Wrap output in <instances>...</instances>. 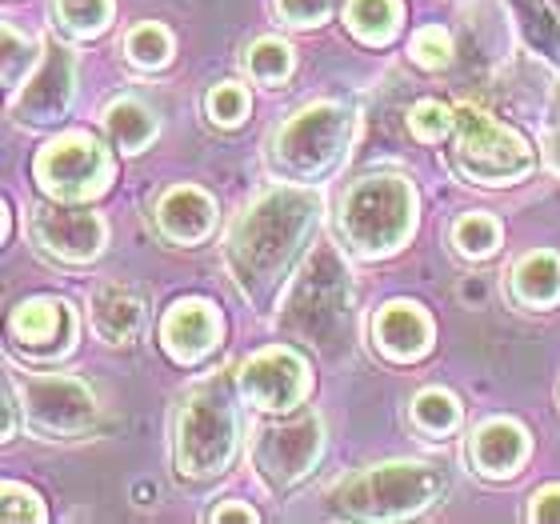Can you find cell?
Returning <instances> with one entry per match:
<instances>
[{"instance_id":"28","label":"cell","mask_w":560,"mask_h":524,"mask_svg":"<svg viewBox=\"0 0 560 524\" xmlns=\"http://www.w3.org/2000/svg\"><path fill=\"white\" fill-rule=\"evenodd\" d=\"M40 57H45V53H40V40L16 33V24H4V89H9V96L33 77Z\"/></svg>"},{"instance_id":"18","label":"cell","mask_w":560,"mask_h":524,"mask_svg":"<svg viewBox=\"0 0 560 524\" xmlns=\"http://www.w3.org/2000/svg\"><path fill=\"white\" fill-rule=\"evenodd\" d=\"M156 229L173 245H200L217 229V200L200 185H173L156 200Z\"/></svg>"},{"instance_id":"24","label":"cell","mask_w":560,"mask_h":524,"mask_svg":"<svg viewBox=\"0 0 560 524\" xmlns=\"http://www.w3.org/2000/svg\"><path fill=\"white\" fill-rule=\"evenodd\" d=\"M448 241L465 260H489L501 248V221L489 212H460L453 221Z\"/></svg>"},{"instance_id":"10","label":"cell","mask_w":560,"mask_h":524,"mask_svg":"<svg viewBox=\"0 0 560 524\" xmlns=\"http://www.w3.org/2000/svg\"><path fill=\"white\" fill-rule=\"evenodd\" d=\"M325 456V420L301 412L292 420L265 424L253 441V468L269 492H292Z\"/></svg>"},{"instance_id":"14","label":"cell","mask_w":560,"mask_h":524,"mask_svg":"<svg viewBox=\"0 0 560 524\" xmlns=\"http://www.w3.org/2000/svg\"><path fill=\"white\" fill-rule=\"evenodd\" d=\"M12 340L21 345L28 357L36 361H57L72 349L77 340V313H72L69 301H57V296H33L12 308Z\"/></svg>"},{"instance_id":"29","label":"cell","mask_w":560,"mask_h":524,"mask_svg":"<svg viewBox=\"0 0 560 524\" xmlns=\"http://www.w3.org/2000/svg\"><path fill=\"white\" fill-rule=\"evenodd\" d=\"M248 108H253L248 89L236 81L212 84L209 96H205V113H209V120L212 125H221V129H236V125L248 117Z\"/></svg>"},{"instance_id":"11","label":"cell","mask_w":560,"mask_h":524,"mask_svg":"<svg viewBox=\"0 0 560 524\" xmlns=\"http://www.w3.org/2000/svg\"><path fill=\"white\" fill-rule=\"evenodd\" d=\"M236 388L260 412H292L313 393V369L292 345L257 349L236 369Z\"/></svg>"},{"instance_id":"33","label":"cell","mask_w":560,"mask_h":524,"mask_svg":"<svg viewBox=\"0 0 560 524\" xmlns=\"http://www.w3.org/2000/svg\"><path fill=\"white\" fill-rule=\"evenodd\" d=\"M337 0H277V16L289 28H320L332 16Z\"/></svg>"},{"instance_id":"30","label":"cell","mask_w":560,"mask_h":524,"mask_svg":"<svg viewBox=\"0 0 560 524\" xmlns=\"http://www.w3.org/2000/svg\"><path fill=\"white\" fill-rule=\"evenodd\" d=\"M409 132L420 144H441L448 132H456V108L441 101H417L409 108Z\"/></svg>"},{"instance_id":"17","label":"cell","mask_w":560,"mask_h":524,"mask_svg":"<svg viewBox=\"0 0 560 524\" xmlns=\"http://www.w3.org/2000/svg\"><path fill=\"white\" fill-rule=\"evenodd\" d=\"M432 337H436V325H432V316L424 313V304L388 301V304H381V308H376L373 340H376V349L385 352L388 361L412 364V361H420V357H429Z\"/></svg>"},{"instance_id":"19","label":"cell","mask_w":560,"mask_h":524,"mask_svg":"<svg viewBox=\"0 0 560 524\" xmlns=\"http://www.w3.org/2000/svg\"><path fill=\"white\" fill-rule=\"evenodd\" d=\"M89 321L105 345H132L144 325V304L129 284H96L89 296Z\"/></svg>"},{"instance_id":"26","label":"cell","mask_w":560,"mask_h":524,"mask_svg":"<svg viewBox=\"0 0 560 524\" xmlns=\"http://www.w3.org/2000/svg\"><path fill=\"white\" fill-rule=\"evenodd\" d=\"M245 69L248 77L257 84H284L296 69V53H292L289 40H280V36H260L253 40L245 53Z\"/></svg>"},{"instance_id":"27","label":"cell","mask_w":560,"mask_h":524,"mask_svg":"<svg viewBox=\"0 0 560 524\" xmlns=\"http://www.w3.org/2000/svg\"><path fill=\"white\" fill-rule=\"evenodd\" d=\"M125 57L137 69H164L173 60V33L156 21L132 24L129 36H125Z\"/></svg>"},{"instance_id":"15","label":"cell","mask_w":560,"mask_h":524,"mask_svg":"<svg viewBox=\"0 0 560 524\" xmlns=\"http://www.w3.org/2000/svg\"><path fill=\"white\" fill-rule=\"evenodd\" d=\"M221 313L205 296H185V301L168 304V313L161 316V349L176 364H200L221 345Z\"/></svg>"},{"instance_id":"1","label":"cell","mask_w":560,"mask_h":524,"mask_svg":"<svg viewBox=\"0 0 560 524\" xmlns=\"http://www.w3.org/2000/svg\"><path fill=\"white\" fill-rule=\"evenodd\" d=\"M320 217L325 197L313 185L292 181L265 188L233 221L224 236V268L253 308H272L277 292L292 280V268L320 229Z\"/></svg>"},{"instance_id":"21","label":"cell","mask_w":560,"mask_h":524,"mask_svg":"<svg viewBox=\"0 0 560 524\" xmlns=\"http://www.w3.org/2000/svg\"><path fill=\"white\" fill-rule=\"evenodd\" d=\"M345 24L361 45L385 48L405 24V0H345Z\"/></svg>"},{"instance_id":"8","label":"cell","mask_w":560,"mask_h":524,"mask_svg":"<svg viewBox=\"0 0 560 524\" xmlns=\"http://www.w3.org/2000/svg\"><path fill=\"white\" fill-rule=\"evenodd\" d=\"M24 408V429L40 441H81L96 429L101 405L81 376L69 373H9Z\"/></svg>"},{"instance_id":"9","label":"cell","mask_w":560,"mask_h":524,"mask_svg":"<svg viewBox=\"0 0 560 524\" xmlns=\"http://www.w3.org/2000/svg\"><path fill=\"white\" fill-rule=\"evenodd\" d=\"M117 173V156L105 149L93 132H60L36 152L33 176L48 200H65V205H89L108 188Z\"/></svg>"},{"instance_id":"25","label":"cell","mask_w":560,"mask_h":524,"mask_svg":"<svg viewBox=\"0 0 560 524\" xmlns=\"http://www.w3.org/2000/svg\"><path fill=\"white\" fill-rule=\"evenodd\" d=\"M113 0H52V16H57L60 33L72 40H93L113 21Z\"/></svg>"},{"instance_id":"40","label":"cell","mask_w":560,"mask_h":524,"mask_svg":"<svg viewBox=\"0 0 560 524\" xmlns=\"http://www.w3.org/2000/svg\"><path fill=\"white\" fill-rule=\"evenodd\" d=\"M545 4H549V9L557 12V21H560V0H545Z\"/></svg>"},{"instance_id":"32","label":"cell","mask_w":560,"mask_h":524,"mask_svg":"<svg viewBox=\"0 0 560 524\" xmlns=\"http://www.w3.org/2000/svg\"><path fill=\"white\" fill-rule=\"evenodd\" d=\"M0 516L9 524H40L48 513H45V504H40V497H36L28 485L4 480V509H0Z\"/></svg>"},{"instance_id":"22","label":"cell","mask_w":560,"mask_h":524,"mask_svg":"<svg viewBox=\"0 0 560 524\" xmlns=\"http://www.w3.org/2000/svg\"><path fill=\"white\" fill-rule=\"evenodd\" d=\"M105 132L113 140V149H120L125 156H137L156 140L161 125L152 117V108L140 105L137 96H120L105 108Z\"/></svg>"},{"instance_id":"7","label":"cell","mask_w":560,"mask_h":524,"mask_svg":"<svg viewBox=\"0 0 560 524\" xmlns=\"http://www.w3.org/2000/svg\"><path fill=\"white\" fill-rule=\"evenodd\" d=\"M453 168L472 185L504 188L521 185L537 168V152L516 129H509L480 105L465 101V105H456Z\"/></svg>"},{"instance_id":"37","label":"cell","mask_w":560,"mask_h":524,"mask_svg":"<svg viewBox=\"0 0 560 524\" xmlns=\"http://www.w3.org/2000/svg\"><path fill=\"white\" fill-rule=\"evenodd\" d=\"M540 161L552 176H560V129H545L540 132Z\"/></svg>"},{"instance_id":"4","label":"cell","mask_w":560,"mask_h":524,"mask_svg":"<svg viewBox=\"0 0 560 524\" xmlns=\"http://www.w3.org/2000/svg\"><path fill=\"white\" fill-rule=\"evenodd\" d=\"M420 221V200L409 176L369 173L345 188L337 205V233L352 257L385 260L409 245Z\"/></svg>"},{"instance_id":"12","label":"cell","mask_w":560,"mask_h":524,"mask_svg":"<svg viewBox=\"0 0 560 524\" xmlns=\"http://www.w3.org/2000/svg\"><path fill=\"white\" fill-rule=\"evenodd\" d=\"M33 241L40 245V253L60 265H93L105 253L108 224L101 221V212H93L89 205H40L33 212Z\"/></svg>"},{"instance_id":"39","label":"cell","mask_w":560,"mask_h":524,"mask_svg":"<svg viewBox=\"0 0 560 524\" xmlns=\"http://www.w3.org/2000/svg\"><path fill=\"white\" fill-rule=\"evenodd\" d=\"M552 108L560 113V81H557V89H552Z\"/></svg>"},{"instance_id":"6","label":"cell","mask_w":560,"mask_h":524,"mask_svg":"<svg viewBox=\"0 0 560 524\" xmlns=\"http://www.w3.org/2000/svg\"><path fill=\"white\" fill-rule=\"evenodd\" d=\"M357 129V113L345 101H313V105L296 108L269 144V161L284 181L296 185H313L325 181L352 144Z\"/></svg>"},{"instance_id":"23","label":"cell","mask_w":560,"mask_h":524,"mask_svg":"<svg viewBox=\"0 0 560 524\" xmlns=\"http://www.w3.org/2000/svg\"><path fill=\"white\" fill-rule=\"evenodd\" d=\"M412 429L432 436V441H444L460 429V400H456L448 388H424V393L412 396Z\"/></svg>"},{"instance_id":"13","label":"cell","mask_w":560,"mask_h":524,"mask_svg":"<svg viewBox=\"0 0 560 524\" xmlns=\"http://www.w3.org/2000/svg\"><path fill=\"white\" fill-rule=\"evenodd\" d=\"M72 96H77V57L65 45H45V57L24 81V89L9 96V113L21 125H57L69 117Z\"/></svg>"},{"instance_id":"3","label":"cell","mask_w":560,"mask_h":524,"mask_svg":"<svg viewBox=\"0 0 560 524\" xmlns=\"http://www.w3.org/2000/svg\"><path fill=\"white\" fill-rule=\"evenodd\" d=\"M352 321V272L337 245H316L280 301V333L316 352H337Z\"/></svg>"},{"instance_id":"38","label":"cell","mask_w":560,"mask_h":524,"mask_svg":"<svg viewBox=\"0 0 560 524\" xmlns=\"http://www.w3.org/2000/svg\"><path fill=\"white\" fill-rule=\"evenodd\" d=\"M12 236V205H4V241Z\"/></svg>"},{"instance_id":"34","label":"cell","mask_w":560,"mask_h":524,"mask_svg":"<svg viewBox=\"0 0 560 524\" xmlns=\"http://www.w3.org/2000/svg\"><path fill=\"white\" fill-rule=\"evenodd\" d=\"M528 521L560 524V485H545L540 492H533V501H528Z\"/></svg>"},{"instance_id":"31","label":"cell","mask_w":560,"mask_h":524,"mask_svg":"<svg viewBox=\"0 0 560 524\" xmlns=\"http://www.w3.org/2000/svg\"><path fill=\"white\" fill-rule=\"evenodd\" d=\"M409 53L420 69H429V72L448 69V65H453V36H448V28H441V24H424V28L412 33Z\"/></svg>"},{"instance_id":"2","label":"cell","mask_w":560,"mask_h":524,"mask_svg":"<svg viewBox=\"0 0 560 524\" xmlns=\"http://www.w3.org/2000/svg\"><path fill=\"white\" fill-rule=\"evenodd\" d=\"M236 373H212L188 388L176 408L173 461L176 473L192 485H209L233 468L241 449V412H236Z\"/></svg>"},{"instance_id":"35","label":"cell","mask_w":560,"mask_h":524,"mask_svg":"<svg viewBox=\"0 0 560 524\" xmlns=\"http://www.w3.org/2000/svg\"><path fill=\"white\" fill-rule=\"evenodd\" d=\"M21 424H24L21 393H16V385H12V376H4V441H12Z\"/></svg>"},{"instance_id":"5","label":"cell","mask_w":560,"mask_h":524,"mask_svg":"<svg viewBox=\"0 0 560 524\" xmlns=\"http://www.w3.org/2000/svg\"><path fill=\"white\" fill-rule=\"evenodd\" d=\"M448 497V473L432 461H388L340 480L332 509L357 521H409Z\"/></svg>"},{"instance_id":"20","label":"cell","mask_w":560,"mask_h":524,"mask_svg":"<svg viewBox=\"0 0 560 524\" xmlns=\"http://www.w3.org/2000/svg\"><path fill=\"white\" fill-rule=\"evenodd\" d=\"M513 296L525 308H557L560 304V253L528 248L513 265Z\"/></svg>"},{"instance_id":"36","label":"cell","mask_w":560,"mask_h":524,"mask_svg":"<svg viewBox=\"0 0 560 524\" xmlns=\"http://www.w3.org/2000/svg\"><path fill=\"white\" fill-rule=\"evenodd\" d=\"M209 521H212V524H224V521L253 524V521H257V509H248L245 501H224V504H217V509H212Z\"/></svg>"},{"instance_id":"16","label":"cell","mask_w":560,"mask_h":524,"mask_svg":"<svg viewBox=\"0 0 560 524\" xmlns=\"http://www.w3.org/2000/svg\"><path fill=\"white\" fill-rule=\"evenodd\" d=\"M533 456L528 429L513 417H492L468 436V461L485 480H513Z\"/></svg>"}]
</instances>
